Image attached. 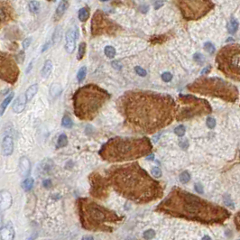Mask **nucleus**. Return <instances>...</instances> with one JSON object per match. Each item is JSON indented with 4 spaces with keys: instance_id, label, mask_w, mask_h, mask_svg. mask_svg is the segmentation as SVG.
Masks as SVG:
<instances>
[{
    "instance_id": "31",
    "label": "nucleus",
    "mask_w": 240,
    "mask_h": 240,
    "mask_svg": "<svg viewBox=\"0 0 240 240\" xmlns=\"http://www.w3.org/2000/svg\"><path fill=\"white\" fill-rule=\"evenodd\" d=\"M33 187H34V179L33 178L28 177L27 179L24 180V182L22 183V188L24 190H26V191L31 190L33 189Z\"/></svg>"
},
{
    "instance_id": "61",
    "label": "nucleus",
    "mask_w": 240,
    "mask_h": 240,
    "mask_svg": "<svg viewBox=\"0 0 240 240\" xmlns=\"http://www.w3.org/2000/svg\"><path fill=\"white\" fill-rule=\"evenodd\" d=\"M100 1H102V2H105V1H109V0H100Z\"/></svg>"
},
{
    "instance_id": "3",
    "label": "nucleus",
    "mask_w": 240,
    "mask_h": 240,
    "mask_svg": "<svg viewBox=\"0 0 240 240\" xmlns=\"http://www.w3.org/2000/svg\"><path fill=\"white\" fill-rule=\"evenodd\" d=\"M156 210L175 218L204 224L221 223L229 218V211L224 208L209 203L179 188L172 190L157 206Z\"/></svg>"
},
{
    "instance_id": "11",
    "label": "nucleus",
    "mask_w": 240,
    "mask_h": 240,
    "mask_svg": "<svg viewBox=\"0 0 240 240\" xmlns=\"http://www.w3.org/2000/svg\"><path fill=\"white\" fill-rule=\"evenodd\" d=\"M120 30V27L101 10H97L91 20V34L93 36L99 35H115Z\"/></svg>"
},
{
    "instance_id": "13",
    "label": "nucleus",
    "mask_w": 240,
    "mask_h": 240,
    "mask_svg": "<svg viewBox=\"0 0 240 240\" xmlns=\"http://www.w3.org/2000/svg\"><path fill=\"white\" fill-rule=\"evenodd\" d=\"M90 195L98 199H105L109 196V180L99 173H93L89 175Z\"/></svg>"
},
{
    "instance_id": "10",
    "label": "nucleus",
    "mask_w": 240,
    "mask_h": 240,
    "mask_svg": "<svg viewBox=\"0 0 240 240\" xmlns=\"http://www.w3.org/2000/svg\"><path fill=\"white\" fill-rule=\"evenodd\" d=\"M174 2L187 21L201 19L215 6L211 0H174Z\"/></svg>"
},
{
    "instance_id": "23",
    "label": "nucleus",
    "mask_w": 240,
    "mask_h": 240,
    "mask_svg": "<svg viewBox=\"0 0 240 240\" xmlns=\"http://www.w3.org/2000/svg\"><path fill=\"white\" fill-rule=\"evenodd\" d=\"M52 70H53V62L50 60H47L44 62V65L42 69V71H41V74H42V77L44 78H48L50 76V74L52 73Z\"/></svg>"
},
{
    "instance_id": "18",
    "label": "nucleus",
    "mask_w": 240,
    "mask_h": 240,
    "mask_svg": "<svg viewBox=\"0 0 240 240\" xmlns=\"http://www.w3.org/2000/svg\"><path fill=\"white\" fill-rule=\"evenodd\" d=\"M27 99H26V96L25 94L24 95H20L14 102L13 104V110L15 113L16 114H19L21 112L24 111V109H25V106H26V103H27Z\"/></svg>"
},
{
    "instance_id": "29",
    "label": "nucleus",
    "mask_w": 240,
    "mask_h": 240,
    "mask_svg": "<svg viewBox=\"0 0 240 240\" xmlns=\"http://www.w3.org/2000/svg\"><path fill=\"white\" fill-rule=\"evenodd\" d=\"M238 29V22L236 19H231L229 25H228V31L229 34H234Z\"/></svg>"
},
{
    "instance_id": "45",
    "label": "nucleus",
    "mask_w": 240,
    "mask_h": 240,
    "mask_svg": "<svg viewBox=\"0 0 240 240\" xmlns=\"http://www.w3.org/2000/svg\"><path fill=\"white\" fill-rule=\"evenodd\" d=\"M193 58H194V60H196L198 63H199V64H201V63H203L204 62V56L201 54H194V56H193Z\"/></svg>"
},
{
    "instance_id": "27",
    "label": "nucleus",
    "mask_w": 240,
    "mask_h": 240,
    "mask_svg": "<svg viewBox=\"0 0 240 240\" xmlns=\"http://www.w3.org/2000/svg\"><path fill=\"white\" fill-rule=\"evenodd\" d=\"M61 93V87H60V84L58 83H54L51 86L50 88V94L53 98H55V97H58Z\"/></svg>"
},
{
    "instance_id": "44",
    "label": "nucleus",
    "mask_w": 240,
    "mask_h": 240,
    "mask_svg": "<svg viewBox=\"0 0 240 240\" xmlns=\"http://www.w3.org/2000/svg\"><path fill=\"white\" fill-rule=\"evenodd\" d=\"M172 79H173V75H172L170 72H164V73H163V75H162V79H163L164 81H165V82H169V81H171Z\"/></svg>"
},
{
    "instance_id": "5",
    "label": "nucleus",
    "mask_w": 240,
    "mask_h": 240,
    "mask_svg": "<svg viewBox=\"0 0 240 240\" xmlns=\"http://www.w3.org/2000/svg\"><path fill=\"white\" fill-rule=\"evenodd\" d=\"M77 207L82 228L89 231L112 232L123 220V218L115 211L89 199H79L77 200Z\"/></svg>"
},
{
    "instance_id": "38",
    "label": "nucleus",
    "mask_w": 240,
    "mask_h": 240,
    "mask_svg": "<svg viewBox=\"0 0 240 240\" xmlns=\"http://www.w3.org/2000/svg\"><path fill=\"white\" fill-rule=\"evenodd\" d=\"M143 237L144 239H153L155 237V232L153 229H148V230L144 232Z\"/></svg>"
},
{
    "instance_id": "7",
    "label": "nucleus",
    "mask_w": 240,
    "mask_h": 240,
    "mask_svg": "<svg viewBox=\"0 0 240 240\" xmlns=\"http://www.w3.org/2000/svg\"><path fill=\"white\" fill-rule=\"evenodd\" d=\"M188 89L200 95L220 98L229 102H236L238 98L237 88L219 78H199L188 85Z\"/></svg>"
},
{
    "instance_id": "49",
    "label": "nucleus",
    "mask_w": 240,
    "mask_h": 240,
    "mask_svg": "<svg viewBox=\"0 0 240 240\" xmlns=\"http://www.w3.org/2000/svg\"><path fill=\"white\" fill-rule=\"evenodd\" d=\"M194 188H195V190L198 193H200V194L203 193V187H202V185L200 183H196L195 186H194Z\"/></svg>"
},
{
    "instance_id": "8",
    "label": "nucleus",
    "mask_w": 240,
    "mask_h": 240,
    "mask_svg": "<svg viewBox=\"0 0 240 240\" xmlns=\"http://www.w3.org/2000/svg\"><path fill=\"white\" fill-rule=\"evenodd\" d=\"M216 62L218 68L228 78L240 80V45L229 44L219 50Z\"/></svg>"
},
{
    "instance_id": "37",
    "label": "nucleus",
    "mask_w": 240,
    "mask_h": 240,
    "mask_svg": "<svg viewBox=\"0 0 240 240\" xmlns=\"http://www.w3.org/2000/svg\"><path fill=\"white\" fill-rule=\"evenodd\" d=\"M190 180V175L188 172H183L180 174V181L181 183H187Z\"/></svg>"
},
{
    "instance_id": "24",
    "label": "nucleus",
    "mask_w": 240,
    "mask_h": 240,
    "mask_svg": "<svg viewBox=\"0 0 240 240\" xmlns=\"http://www.w3.org/2000/svg\"><path fill=\"white\" fill-rule=\"evenodd\" d=\"M79 20L82 23L86 22L89 17V9L88 7H82L79 10V15H78Z\"/></svg>"
},
{
    "instance_id": "42",
    "label": "nucleus",
    "mask_w": 240,
    "mask_h": 240,
    "mask_svg": "<svg viewBox=\"0 0 240 240\" xmlns=\"http://www.w3.org/2000/svg\"><path fill=\"white\" fill-rule=\"evenodd\" d=\"M151 173H152V174H153L154 177H156V178H159V177L162 176V171H161V169H160L159 167H154V168L152 169Z\"/></svg>"
},
{
    "instance_id": "6",
    "label": "nucleus",
    "mask_w": 240,
    "mask_h": 240,
    "mask_svg": "<svg viewBox=\"0 0 240 240\" xmlns=\"http://www.w3.org/2000/svg\"><path fill=\"white\" fill-rule=\"evenodd\" d=\"M109 98V93L98 85H85L73 95L74 114L80 120L94 119Z\"/></svg>"
},
{
    "instance_id": "40",
    "label": "nucleus",
    "mask_w": 240,
    "mask_h": 240,
    "mask_svg": "<svg viewBox=\"0 0 240 240\" xmlns=\"http://www.w3.org/2000/svg\"><path fill=\"white\" fill-rule=\"evenodd\" d=\"M204 49H205V51H207L209 54H213V53H215V47H214V45L211 44V43H206L205 44H204Z\"/></svg>"
},
{
    "instance_id": "34",
    "label": "nucleus",
    "mask_w": 240,
    "mask_h": 240,
    "mask_svg": "<svg viewBox=\"0 0 240 240\" xmlns=\"http://www.w3.org/2000/svg\"><path fill=\"white\" fill-rule=\"evenodd\" d=\"M86 75H87V68L85 66L81 67L78 73H77V80L79 82H82L84 80V79L86 78Z\"/></svg>"
},
{
    "instance_id": "19",
    "label": "nucleus",
    "mask_w": 240,
    "mask_h": 240,
    "mask_svg": "<svg viewBox=\"0 0 240 240\" xmlns=\"http://www.w3.org/2000/svg\"><path fill=\"white\" fill-rule=\"evenodd\" d=\"M19 167H20V173L23 177H28L31 172V164L28 158L22 157L20 158L19 162Z\"/></svg>"
},
{
    "instance_id": "52",
    "label": "nucleus",
    "mask_w": 240,
    "mask_h": 240,
    "mask_svg": "<svg viewBox=\"0 0 240 240\" xmlns=\"http://www.w3.org/2000/svg\"><path fill=\"white\" fill-rule=\"evenodd\" d=\"M163 5H164V2H163L162 0H158V1H156V2L154 3V8H155V9H158V8L162 7Z\"/></svg>"
},
{
    "instance_id": "14",
    "label": "nucleus",
    "mask_w": 240,
    "mask_h": 240,
    "mask_svg": "<svg viewBox=\"0 0 240 240\" xmlns=\"http://www.w3.org/2000/svg\"><path fill=\"white\" fill-rule=\"evenodd\" d=\"M79 37V29L75 26L74 29H69L65 34V50L68 54H72L76 48V40Z\"/></svg>"
},
{
    "instance_id": "60",
    "label": "nucleus",
    "mask_w": 240,
    "mask_h": 240,
    "mask_svg": "<svg viewBox=\"0 0 240 240\" xmlns=\"http://www.w3.org/2000/svg\"><path fill=\"white\" fill-rule=\"evenodd\" d=\"M203 239H210V238H209V237H205V238H203Z\"/></svg>"
},
{
    "instance_id": "4",
    "label": "nucleus",
    "mask_w": 240,
    "mask_h": 240,
    "mask_svg": "<svg viewBox=\"0 0 240 240\" xmlns=\"http://www.w3.org/2000/svg\"><path fill=\"white\" fill-rule=\"evenodd\" d=\"M153 144L147 137H113L100 148L99 154L109 163L128 162L150 154Z\"/></svg>"
},
{
    "instance_id": "57",
    "label": "nucleus",
    "mask_w": 240,
    "mask_h": 240,
    "mask_svg": "<svg viewBox=\"0 0 240 240\" xmlns=\"http://www.w3.org/2000/svg\"><path fill=\"white\" fill-rule=\"evenodd\" d=\"M32 67H33V60L30 62V64H29V66H28V68H27V70H26V73H28V72H30V70H32Z\"/></svg>"
},
{
    "instance_id": "51",
    "label": "nucleus",
    "mask_w": 240,
    "mask_h": 240,
    "mask_svg": "<svg viewBox=\"0 0 240 240\" xmlns=\"http://www.w3.org/2000/svg\"><path fill=\"white\" fill-rule=\"evenodd\" d=\"M43 186L45 189H50L52 187V181L51 180H44L43 182Z\"/></svg>"
},
{
    "instance_id": "35",
    "label": "nucleus",
    "mask_w": 240,
    "mask_h": 240,
    "mask_svg": "<svg viewBox=\"0 0 240 240\" xmlns=\"http://www.w3.org/2000/svg\"><path fill=\"white\" fill-rule=\"evenodd\" d=\"M104 53H105V55L109 59H113L116 55V50L112 46H106L104 49Z\"/></svg>"
},
{
    "instance_id": "15",
    "label": "nucleus",
    "mask_w": 240,
    "mask_h": 240,
    "mask_svg": "<svg viewBox=\"0 0 240 240\" xmlns=\"http://www.w3.org/2000/svg\"><path fill=\"white\" fill-rule=\"evenodd\" d=\"M13 203V198L11 193L8 190H1L0 192V209L1 211H5L8 209Z\"/></svg>"
},
{
    "instance_id": "25",
    "label": "nucleus",
    "mask_w": 240,
    "mask_h": 240,
    "mask_svg": "<svg viewBox=\"0 0 240 240\" xmlns=\"http://www.w3.org/2000/svg\"><path fill=\"white\" fill-rule=\"evenodd\" d=\"M37 91H38V85H37V84H34V85L30 86V87L27 89L26 92L24 93L25 96H26L27 100H28V101L31 100V99L35 96V94L37 93Z\"/></svg>"
},
{
    "instance_id": "59",
    "label": "nucleus",
    "mask_w": 240,
    "mask_h": 240,
    "mask_svg": "<svg viewBox=\"0 0 240 240\" xmlns=\"http://www.w3.org/2000/svg\"><path fill=\"white\" fill-rule=\"evenodd\" d=\"M154 155L153 154H150L146 157L147 160H154Z\"/></svg>"
},
{
    "instance_id": "47",
    "label": "nucleus",
    "mask_w": 240,
    "mask_h": 240,
    "mask_svg": "<svg viewBox=\"0 0 240 240\" xmlns=\"http://www.w3.org/2000/svg\"><path fill=\"white\" fill-rule=\"evenodd\" d=\"M15 59H16V60H17L18 62L23 63V62H24V52H20V53L16 55Z\"/></svg>"
},
{
    "instance_id": "30",
    "label": "nucleus",
    "mask_w": 240,
    "mask_h": 240,
    "mask_svg": "<svg viewBox=\"0 0 240 240\" xmlns=\"http://www.w3.org/2000/svg\"><path fill=\"white\" fill-rule=\"evenodd\" d=\"M28 6H29V10H30V12L33 13V14H37V13L39 12V10H40V7H41L40 3H39L38 1H35V0H32V1H30Z\"/></svg>"
},
{
    "instance_id": "2",
    "label": "nucleus",
    "mask_w": 240,
    "mask_h": 240,
    "mask_svg": "<svg viewBox=\"0 0 240 240\" xmlns=\"http://www.w3.org/2000/svg\"><path fill=\"white\" fill-rule=\"evenodd\" d=\"M107 179L119 195L135 203H149L164 195L160 182L153 179L137 163L111 167Z\"/></svg>"
},
{
    "instance_id": "1",
    "label": "nucleus",
    "mask_w": 240,
    "mask_h": 240,
    "mask_svg": "<svg viewBox=\"0 0 240 240\" xmlns=\"http://www.w3.org/2000/svg\"><path fill=\"white\" fill-rule=\"evenodd\" d=\"M126 125L140 134H154L170 125L176 116V104L167 95L152 91H127L118 101Z\"/></svg>"
},
{
    "instance_id": "43",
    "label": "nucleus",
    "mask_w": 240,
    "mask_h": 240,
    "mask_svg": "<svg viewBox=\"0 0 240 240\" xmlns=\"http://www.w3.org/2000/svg\"><path fill=\"white\" fill-rule=\"evenodd\" d=\"M206 124H207V125H208L209 128L212 129V128H214L215 125H216V120L214 119L213 118H207V121H206Z\"/></svg>"
},
{
    "instance_id": "41",
    "label": "nucleus",
    "mask_w": 240,
    "mask_h": 240,
    "mask_svg": "<svg viewBox=\"0 0 240 240\" xmlns=\"http://www.w3.org/2000/svg\"><path fill=\"white\" fill-rule=\"evenodd\" d=\"M135 72H136L139 76H141V77H145L146 74H147L146 70H144L143 68L139 67V66H136V67L135 68Z\"/></svg>"
},
{
    "instance_id": "48",
    "label": "nucleus",
    "mask_w": 240,
    "mask_h": 240,
    "mask_svg": "<svg viewBox=\"0 0 240 240\" xmlns=\"http://www.w3.org/2000/svg\"><path fill=\"white\" fill-rule=\"evenodd\" d=\"M111 65L116 70H121V68H122V65H121V63H120L118 60H113L112 63H111Z\"/></svg>"
},
{
    "instance_id": "9",
    "label": "nucleus",
    "mask_w": 240,
    "mask_h": 240,
    "mask_svg": "<svg viewBox=\"0 0 240 240\" xmlns=\"http://www.w3.org/2000/svg\"><path fill=\"white\" fill-rule=\"evenodd\" d=\"M179 104L180 107L176 111V118L179 121L204 116L211 112V107L208 101L193 96L180 95Z\"/></svg>"
},
{
    "instance_id": "17",
    "label": "nucleus",
    "mask_w": 240,
    "mask_h": 240,
    "mask_svg": "<svg viewBox=\"0 0 240 240\" xmlns=\"http://www.w3.org/2000/svg\"><path fill=\"white\" fill-rule=\"evenodd\" d=\"M0 238L1 240H12L15 238V230L12 223L9 222L5 227L1 228Z\"/></svg>"
},
{
    "instance_id": "20",
    "label": "nucleus",
    "mask_w": 240,
    "mask_h": 240,
    "mask_svg": "<svg viewBox=\"0 0 240 240\" xmlns=\"http://www.w3.org/2000/svg\"><path fill=\"white\" fill-rule=\"evenodd\" d=\"M68 7H69V2H68V0H61L60 3H59L56 10H55L54 21L57 22V21L60 20V18L63 16V15L65 14V12L67 11Z\"/></svg>"
},
{
    "instance_id": "62",
    "label": "nucleus",
    "mask_w": 240,
    "mask_h": 240,
    "mask_svg": "<svg viewBox=\"0 0 240 240\" xmlns=\"http://www.w3.org/2000/svg\"><path fill=\"white\" fill-rule=\"evenodd\" d=\"M47 1H52V0H47Z\"/></svg>"
},
{
    "instance_id": "50",
    "label": "nucleus",
    "mask_w": 240,
    "mask_h": 240,
    "mask_svg": "<svg viewBox=\"0 0 240 240\" xmlns=\"http://www.w3.org/2000/svg\"><path fill=\"white\" fill-rule=\"evenodd\" d=\"M224 201H225V203H226V205H228V206H229V207H234L233 206V202L231 201V199H230V198L228 196V195H226L225 197H224Z\"/></svg>"
},
{
    "instance_id": "33",
    "label": "nucleus",
    "mask_w": 240,
    "mask_h": 240,
    "mask_svg": "<svg viewBox=\"0 0 240 240\" xmlns=\"http://www.w3.org/2000/svg\"><path fill=\"white\" fill-rule=\"evenodd\" d=\"M67 144H68V137L65 134H61L58 138V141H57V147L62 148V147L66 146Z\"/></svg>"
},
{
    "instance_id": "32",
    "label": "nucleus",
    "mask_w": 240,
    "mask_h": 240,
    "mask_svg": "<svg viewBox=\"0 0 240 240\" xmlns=\"http://www.w3.org/2000/svg\"><path fill=\"white\" fill-rule=\"evenodd\" d=\"M86 48H87V45L85 43H80L79 45V50H78V54H77V59L79 60H80L86 54Z\"/></svg>"
},
{
    "instance_id": "46",
    "label": "nucleus",
    "mask_w": 240,
    "mask_h": 240,
    "mask_svg": "<svg viewBox=\"0 0 240 240\" xmlns=\"http://www.w3.org/2000/svg\"><path fill=\"white\" fill-rule=\"evenodd\" d=\"M31 43H32V38H26L24 42H23V48L25 50V49H27L29 46H30V44H31Z\"/></svg>"
},
{
    "instance_id": "54",
    "label": "nucleus",
    "mask_w": 240,
    "mask_h": 240,
    "mask_svg": "<svg viewBox=\"0 0 240 240\" xmlns=\"http://www.w3.org/2000/svg\"><path fill=\"white\" fill-rule=\"evenodd\" d=\"M210 71V67H206L201 70V75H206Z\"/></svg>"
},
{
    "instance_id": "56",
    "label": "nucleus",
    "mask_w": 240,
    "mask_h": 240,
    "mask_svg": "<svg viewBox=\"0 0 240 240\" xmlns=\"http://www.w3.org/2000/svg\"><path fill=\"white\" fill-rule=\"evenodd\" d=\"M141 12L142 13H146L148 11V6L147 5H144V6H141Z\"/></svg>"
},
{
    "instance_id": "53",
    "label": "nucleus",
    "mask_w": 240,
    "mask_h": 240,
    "mask_svg": "<svg viewBox=\"0 0 240 240\" xmlns=\"http://www.w3.org/2000/svg\"><path fill=\"white\" fill-rule=\"evenodd\" d=\"M180 145L183 148V149H186L187 148V146H188V141L186 140V139H184V140H182L181 142L180 143Z\"/></svg>"
},
{
    "instance_id": "21",
    "label": "nucleus",
    "mask_w": 240,
    "mask_h": 240,
    "mask_svg": "<svg viewBox=\"0 0 240 240\" xmlns=\"http://www.w3.org/2000/svg\"><path fill=\"white\" fill-rule=\"evenodd\" d=\"M13 11L10 8V6H7V5L5 4V3H2L1 5V22L2 23H7L8 21L13 19Z\"/></svg>"
},
{
    "instance_id": "58",
    "label": "nucleus",
    "mask_w": 240,
    "mask_h": 240,
    "mask_svg": "<svg viewBox=\"0 0 240 240\" xmlns=\"http://www.w3.org/2000/svg\"><path fill=\"white\" fill-rule=\"evenodd\" d=\"M82 239L83 240H93L94 239V238H93V237H88V236H85V237H83V238H82Z\"/></svg>"
},
{
    "instance_id": "16",
    "label": "nucleus",
    "mask_w": 240,
    "mask_h": 240,
    "mask_svg": "<svg viewBox=\"0 0 240 240\" xmlns=\"http://www.w3.org/2000/svg\"><path fill=\"white\" fill-rule=\"evenodd\" d=\"M1 152L4 156H9L14 152V141L12 137L5 136L1 144Z\"/></svg>"
},
{
    "instance_id": "28",
    "label": "nucleus",
    "mask_w": 240,
    "mask_h": 240,
    "mask_svg": "<svg viewBox=\"0 0 240 240\" xmlns=\"http://www.w3.org/2000/svg\"><path fill=\"white\" fill-rule=\"evenodd\" d=\"M61 37H62V30H61L60 26H58L55 29V31H54V33L53 34V43H54V44H59L60 40H61Z\"/></svg>"
},
{
    "instance_id": "22",
    "label": "nucleus",
    "mask_w": 240,
    "mask_h": 240,
    "mask_svg": "<svg viewBox=\"0 0 240 240\" xmlns=\"http://www.w3.org/2000/svg\"><path fill=\"white\" fill-rule=\"evenodd\" d=\"M53 166H54L53 161L50 159H46V160L42 161L38 169L40 172H42L43 174H49L51 172V170L53 169Z\"/></svg>"
},
{
    "instance_id": "26",
    "label": "nucleus",
    "mask_w": 240,
    "mask_h": 240,
    "mask_svg": "<svg viewBox=\"0 0 240 240\" xmlns=\"http://www.w3.org/2000/svg\"><path fill=\"white\" fill-rule=\"evenodd\" d=\"M14 95H15V93L14 92H11L9 95H7L6 97H5V99L2 101V103H1V112H0V114H1V116H3V114H4V112H5V110L6 109V108H7V106L9 105V103L11 102V100L13 99V98H14Z\"/></svg>"
},
{
    "instance_id": "12",
    "label": "nucleus",
    "mask_w": 240,
    "mask_h": 240,
    "mask_svg": "<svg viewBox=\"0 0 240 240\" xmlns=\"http://www.w3.org/2000/svg\"><path fill=\"white\" fill-rule=\"evenodd\" d=\"M1 79L7 83L15 84L19 77V68L14 58L5 53H1L0 58Z\"/></svg>"
},
{
    "instance_id": "36",
    "label": "nucleus",
    "mask_w": 240,
    "mask_h": 240,
    "mask_svg": "<svg viewBox=\"0 0 240 240\" xmlns=\"http://www.w3.org/2000/svg\"><path fill=\"white\" fill-rule=\"evenodd\" d=\"M72 120L71 118L68 116V115H65L63 116L62 118V120H61V125L65 128H71L72 127Z\"/></svg>"
},
{
    "instance_id": "55",
    "label": "nucleus",
    "mask_w": 240,
    "mask_h": 240,
    "mask_svg": "<svg viewBox=\"0 0 240 240\" xmlns=\"http://www.w3.org/2000/svg\"><path fill=\"white\" fill-rule=\"evenodd\" d=\"M50 45H51V43H50V42L46 43V44L44 45V47H43V49H42V52L44 53V52H45L47 49H49V48H50Z\"/></svg>"
},
{
    "instance_id": "39",
    "label": "nucleus",
    "mask_w": 240,
    "mask_h": 240,
    "mask_svg": "<svg viewBox=\"0 0 240 240\" xmlns=\"http://www.w3.org/2000/svg\"><path fill=\"white\" fill-rule=\"evenodd\" d=\"M185 131H186V128H185L184 125H178V126L175 127V129H174V133H175V135H178V136H180V137L184 135Z\"/></svg>"
}]
</instances>
